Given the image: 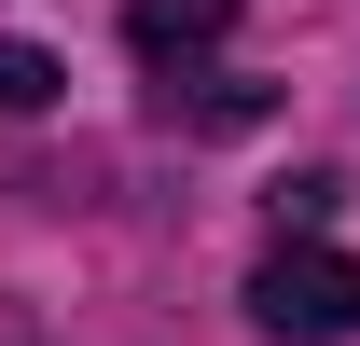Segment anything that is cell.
<instances>
[{
    "label": "cell",
    "mask_w": 360,
    "mask_h": 346,
    "mask_svg": "<svg viewBox=\"0 0 360 346\" xmlns=\"http://www.w3.org/2000/svg\"><path fill=\"white\" fill-rule=\"evenodd\" d=\"M250 319H264L277 346H347L360 333V263L333 250V236H277V250L250 263Z\"/></svg>",
    "instance_id": "1"
},
{
    "label": "cell",
    "mask_w": 360,
    "mask_h": 346,
    "mask_svg": "<svg viewBox=\"0 0 360 346\" xmlns=\"http://www.w3.org/2000/svg\"><path fill=\"white\" fill-rule=\"evenodd\" d=\"M222 28H236V0H125V56L139 70H194V56H222Z\"/></svg>",
    "instance_id": "2"
},
{
    "label": "cell",
    "mask_w": 360,
    "mask_h": 346,
    "mask_svg": "<svg viewBox=\"0 0 360 346\" xmlns=\"http://www.w3.org/2000/svg\"><path fill=\"white\" fill-rule=\"evenodd\" d=\"M56 84H70V70H56L42 42H0V111H42Z\"/></svg>",
    "instance_id": "3"
}]
</instances>
